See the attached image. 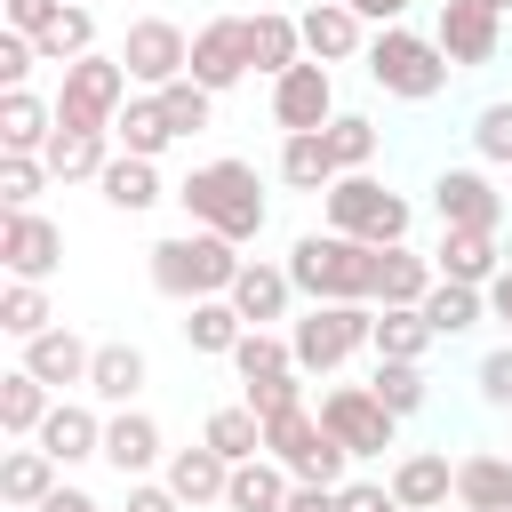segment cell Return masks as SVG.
<instances>
[{"mask_svg": "<svg viewBox=\"0 0 512 512\" xmlns=\"http://www.w3.org/2000/svg\"><path fill=\"white\" fill-rule=\"evenodd\" d=\"M176 200H184V216L200 224V232H216V240H232V248H248L256 232H264V216H272V200H264V184H256V160H200L184 184H176Z\"/></svg>", "mask_w": 512, "mask_h": 512, "instance_id": "cell-1", "label": "cell"}, {"mask_svg": "<svg viewBox=\"0 0 512 512\" xmlns=\"http://www.w3.org/2000/svg\"><path fill=\"white\" fill-rule=\"evenodd\" d=\"M376 264H384V248L344 240V232H304L288 248V280L304 304H376Z\"/></svg>", "mask_w": 512, "mask_h": 512, "instance_id": "cell-2", "label": "cell"}, {"mask_svg": "<svg viewBox=\"0 0 512 512\" xmlns=\"http://www.w3.org/2000/svg\"><path fill=\"white\" fill-rule=\"evenodd\" d=\"M240 264H248V256H240L232 240L200 232V224H184V232L152 240V288H160V296H176V304H208V296H232Z\"/></svg>", "mask_w": 512, "mask_h": 512, "instance_id": "cell-3", "label": "cell"}, {"mask_svg": "<svg viewBox=\"0 0 512 512\" xmlns=\"http://www.w3.org/2000/svg\"><path fill=\"white\" fill-rule=\"evenodd\" d=\"M448 48L432 40V32H416V24H384V32H368V80L384 88V96H400V104H432L440 88H448Z\"/></svg>", "mask_w": 512, "mask_h": 512, "instance_id": "cell-4", "label": "cell"}, {"mask_svg": "<svg viewBox=\"0 0 512 512\" xmlns=\"http://www.w3.org/2000/svg\"><path fill=\"white\" fill-rule=\"evenodd\" d=\"M320 208H328V232H344V240H368V248H400L408 240V192H392V184H376V176H336L328 192H320Z\"/></svg>", "mask_w": 512, "mask_h": 512, "instance_id": "cell-5", "label": "cell"}, {"mask_svg": "<svg viewBox=\"0 0 512 512\" xmlns=\"http://www.w3.org/2000/svg\"><path fill=\"white\" fill-rule=\"evenodd\" d=\"M288 344H296L304 376H336L352 352H376V304H312L288 328Z\"/></svg>", "mask_w": 512, "mask_h": 512, "instance_id": "cell-6", "label": "cell"}, {"mask_svg": "<svg viewBox=\"0 0 512 512\" xmlns=\"http://www.w3.org/2000/svg\"><path fill=\"white\" fill-rule=\"evenodd\" d=\"M120 104H128V64H120V56H80V64H64L56 128H96V136H112Z\"/></svg>", "mask_w": 512, "mask_h": 512, "instance_id": "cell-7", "label": "cell"}, {"mask_svg": "<svg viewBox=\"0 0 512 512\" xmlns=\"http://www.w3.org/2000/svg\"><path fill=\"white\" fill-rule=\"evenodd\" d=\"M120 64H128V88L160 96V88H176V80L192 72V32L168 24V16H136V24L120 32Z\"/></svg>", "mask_w": 512, "mask_h": 512, "instance_id": "cell-8", "label": "cell"}, {"mask_svg": "<svg viewBox=\"0 0 512 512\" xmlns=\"http://www.w3.org/2000/svg\"><path fill=\"white\" fill-rule=\"evenodd\" d=\"M320 424L352 448V464H368V456H384V448L400 440V416H392L368 384H328V392H320Z\"/></svg>", "mask_w": 512, "mask_h": 512, "instance_id": "cell-9", "label": "cell"}, {"mask_svg": "<svg viewBox=\"0 0 512 512\" xmlns=\"http://www.w3.org/2000/svg\"><path fill=\"white\" fill-rule=\"evenodd\" d=\"M328 120H336V72H328V64L304 56L296 72L272 80V128H280V136H320Z\"/></svg>", "mask_w": 512, "mask_h": 512, "instance_id": "cell-10", "label": "cell"}, {"mask_svg": "<svg viewBox=\"0 0 512 512\" xmlns=\"http://www.w3.org/2000/svg\"><path fill=\"white\" fill-rule=\"evenodd\" d=\"M432 216H440V232H496L504 192H496L488 168H440L432 176Z\"/></svg>", "mask_w": 512, "mask_h": 512, "instance_id": "cell-11", "label": "cell"}, {"mask_svg": "<svg viewBox=\"0 0 512 512\" xmlns=\"http://www.w3.org/2000/svg\"><path fill=\"white\" fill-rule=\"evenodd\" d=\"M432 40L448 48L456 72H480V64H496V48H504V16H496L488 0H440Z\"/></svg>", "mask_w": 512, "mask_h": 512, "instance_id": "cell-12", "label": "cell"}, {"mask_svg": "<svg viewBox=\"0 0 512 512\" xmlns=\"http://www.w3.org/2000/svg\"><path fill=\"white\" fill-rule=\"evenodd\" d=\"M256 64H248V16H208L200 32H192V72L184 80H200L208 96H224V88H240Z\"/></svg>", "mask_w": 512, "mask_h": 512, "instance_id": "cell-13", "label": "cell"}, {"mask_svg": "<svg viewBox=\"0 0 512 512\" xmlns=\"http://www.w3.org/2000/svg\"><path fill=\"white\" fill-rule=\"evenodd\" d=\"M0 264L8 280H48L64 264V224H48L40 208H0Z\"/></svg>", "mask_w": 512, "mask_h": 512, "instance_id": "cell-14", "label": "cell"}, {"mask_svg": "<svg viewBox=\"0 0 512 512\" xmlns=\"http://www.w3.org/2000/svg\"><path fill=\"white\" fill-rule=\"evenodd\" d=\"M296 24H304V56H312V64H352V56H368V24H360L352 0H312Z\"/></svg>", "mask_w": 512, "mask_h": 512, "instance_id": "cell-15", "label": "cell"}, {"mask_svg": "<svg viewBox=\"0 0 512 512\" xmlns=\"http://www.w3.org/2000/svg\"><path fill=\"white\" fill-rule=\"evenodd\" d=\"M104 464H112L120 480H152V464H168L160 424H152L144 408H112V416H104Z\"/></svg>", "mask_w": 512, "mask_h": 512, "instance_id": "cell-16", "label": "cell"}, {"mask_svg": "<svg viewBox=\"0 0 512 512\" xmlns=\"http://www.w3.org/2000/svg\"><path fill=\"white\" fill-rule=\"evenodd\" d=\"M392 496H400V512H448V496H456V464H448V448H408V456H392Z\"/></svg>", "mask_w": 512, "mask_h": 512, "instance_id": "cell-17", "label": "cell"}, {"mask_svg": "<svg viewBox=\"0 0 512 512\" xmlns=\"http://www.w3.org/2000/svg\"><path fill=\"white\" fill-rule=\"evenodd\" d=\"M16 368H32V376H40V384H48L56 400H64L72 384L88 392V368H96V344H88V336H72V328H48V336H32V344H24V360H16Z\"/></svg>", "mask_w": 512, "mask_h": 512, "instance_id": "cell-18", "label": "cell"}, {"mask_svg": "<svg viewBox=\"0 0 512 512\" xmlns=\"http://www.w3.org/2000/svg\"><path fill=\"white\" fill-rule=\"evenodd\" d=\"M160 480L184 496V512H200V504H224V496H232V464H224L208 440H192V448H168Z\"/></svg>", "mask_w": 512, "mask_h": 512, "instance_id": "cell-19", "label": "cell"}, {"mask_svg": "<svg viewBox=\"0 0 512 512\" xmlns=\"http://www.w3.org/2000/svg\"><path fill=\"white\" fill-rule=\"evenodd\" d=\"M456 504L464 512H512V448H464L456 456Z\"/></svg>", "mask_w": 512, "mask_h": 512, "instance_id": "cell-20", "label": "cell"}, {"mask_svg": "<svg viewBox=\"0 0 512 512\" xmlns=\"http://www.w3.org/2000/svg\"><path fill=\"white\" fill-rule=\"evenodd\" d=\"M432 288H440V264H432V256H416L408 240L384 248V264H376V304H384V312H424Z\"/></svg>", "mask_w": 512, "mask_h": 512, "instance_id": "cell-21", "label": "cell"}, {"mask_svg": "<svg viewBox=\"0 0 512 512\" xmlns=\"http://www.w3.org/2000/svg\"><path fill=\"white\" fill-rule=\"evenodd\" d=\"M288 304H296V280H288V264H264V256H248V264H240V280H232V312H240L248 328H264V320H288Z\"/></svg>", "mask_w": 512, "mask_h": 512, "instance_id": "cell-22", "label": "cell"}, {"mask_svg": "<svg viewBox=\"0 0 512 512\" xmlns=\"http://www.w3.org/2000/svg\"><path fill=\"white\" fill-rule=\"evenodd\" d=\"M32 448H48L56 464H88V456H104V416H96L88 400H56Z\"/></svg>", "mask_w": 512, "mask_h": 512, "instance_id": "cell-23", "label": "cell"}, {"mask_svg": "<svg viewBox=\"0 0 512 512\" xmlns=\"http://www.w3.org/2000/svg\"><path fill=\"white\" fill-rule=\"evenodd\" d=\"M40 160H48V176H56V184H96V176L120 160V144H112V136H96V128H56Z\"/></svg>", "mask_w": 512, "mask_h": 512, "instance_id": "cell-24", "label": "cell"}, {"mask_svg": "<svg viewBox=\"0 0 512 512\" xmlns=\"http://www.w3.org/2000/svg\"><path fill=\"white\" fill-rule=\"evenodd\" d=\"M432 264H440V280H464V288H496V272H504V240H496V232H440Z\"/></svg>", "mask_w": 512, "mask_h": 512, "instance_id": "cell-25", "label": "cell"}, {"mask_svg": "<svg viewBox=\"0 0 512 512\" xmlns=\"http://www.w3.org/2000/svg\"><path fill=\"white\" fill-rule=\"evenodd\" d=\"M248 64H256L264 80L296 72V64H304V24L280 16V8H256V16H248Z\"/></svg>", "mask_w": 512, "mask_h": 512, "instance_id": "cell-26", "label": "cell"}, {"mask_svg": "<svg viewBox=\"0 0 512 512\" xmlns=\"http://www.w3.org/2000/svg\"><path fill=\"white\" fill-rule=\"evenodd\" d=\"M152 384V360L136 344H96V368H88V400L104 408H136V392Z\"/></svg>", "mask_w": 512, "mask_h": 512, "instance_id": "cell-27", "label": "cell"}, {"mask_svg": "<svg viewBox=\"0 0 512 512\" xmlns=\"http://www.w3.org/2000/svg\"><path fill=\"white\" fill-rule=\"evenodd\" d=\"M184 344L200 352V360H232L240 352V336H248V320L232 312V296H208V304H184Z\"/></svg>", "mask_w": 512, "mask_h": 512, "instance_id": "cell-28", "label": "cell"}, {"mask_svg": "<svg viewBox=\"0 0 512 512\" xmlns=\"http://www.w3.org/2000/svg\"><path fill=\"white\" fill-rule=\"evenodd\" d=\"M56 472H64V464H56L48 448H8V456H0V496H8L16 512H40V504L64 488Z\"/></svg>", "mask_w": 512, "mask_h": 512, "instance_id": "cell-29", "label": "cell"}, {"mask_svg": "<svg viewBox=\"0 0 512 512\" xmlns=\"http://www.w3.org/2000/svg\"><path fill=\"white\" fill-rule=\"evenodd\" d=\"M288 496H296V472L272 464V456H248V464H232L224 512H288Z\"/></svg>", "mask_w": 512, "mask_h": 512, "instance_id": "cell-30", "label": "cell"}, {"mask_svg": "<svg viewBox=\"0 0 512 512\" xmlns=\"http://www.w3.org/2000/svg\"><path fill=\"white\" fill-rule=\"evenodd\" d=\"M48 136H56V104H40L32 88H8L0 96V152H48Z\"/></svg>", "mask_w": 512, "mask_h": 512, "instance_id": "cell-31", "label": "cell"}, {"mask_svg": "<svg viewBox=\"0 0 512 512\" xmlns=\"http://www.w3.org/2000/svg\"><path fill=\"white\" fill-rule=\"evenodd\" d=\"M96 192H104V208H120V216H144V208H160V200H168L160 160H128V152L96 176Z\"/></svg>", "mask_w": 512, "mask_h": 512, "instance_id": "cell-32", "label": "cell"}, {"mask_svg": "<svg viewBox=\"0 0 512 512\" xmlns=\"http://www.w3.org/2000/svg\"><path fill=\"white\" fill-rule=\"evenodd\" d=\"M48 408H56V392H48L32 368H8V376H0V432H8V440H40Z\"/></svg>", "mask_w": 512, "mask_h": 512, "instance_id": "cell-33", "label": "cell"}, {"mask_svg": "<svg viewBox=\"0 0 512 512\" xmlns=\"http://www.w3.org/2000/svg\"><path fill=\"white\" fill-rule=\"evenodd\" d=\"M112 144H120L128 160H160V152L176 144V128H168L160 96H128V104H120V120H112Z\"/></svg>", "mask_w": 512, "mask_h": 512, "instance_id": "cell-34", "label": "cell"}, {"mask_svg": "<svg viewBox=\"0 0 512 512\" xmlns=\"http://www.w3.org/2000/svg\"><path fill=\"white\" fill-rule=\"evenodd\" d=\"M344 168H336V152H328V136H280V184L288 192H328Z\"/></svg>", "mask_w": 512, "mask_h": 512, "instance_id": "cell-35", "label": "cell"}, {"mask_svg": "<svg viewBox=\"0 0 512 512\" xmlns=\"http://www.w3.org/2000/svg\"><path fill=\"white\" fill-rule=\"evenodd\" d=\"M200 440H208L224 464H248V456H264V416H256L248 400H232V408H208Z\"/></svg>", "mask_w": 512, "mask_h": 512, "instance_id": "cell-36", "label": "cell"}, {"mask_svg": "<svg viewBox=\"0 0 512 512\" xmlns=\"http://www.w3.org/2000/svg\"><path fill=\"white\" fill-rule=\"evenodd\" d=\"M0 328H8L16 344L48 336V328H56V304H48V288H40V280H8V288H0Z\"/></svg>", "mask_w": 512, "mask_h": 512, "instance_id": "cell-37", "label": "cell"}, {"mask_svg": "<svg viewBox=\"0 0 512 512\" xmlns=\"http://www.w3.org/2000/svg\"><path fill=\"white\" fill-rule=\"evenodd\" d=\"M424 320H432V336H464V328H480V320H488V288L440 280V288L424 296Z\"/></svg>", "mask_w": 512, "mask_h": 512, "instance_id": "cell-38", "label": "cell"}, {"mask_svg": "<svg viewBox=\"0 0 512 512\" xmlns=\"http://www.w3.org/2000/svg\"><path fill=\"white\" fill-rule=\"evenodd\" d=\"M368 392H376L392 416H424V400H432V376H424V360H376Z\"/></svg>", "mask_w": 512, "mask_h": 512, "instance_id": "cell-39", "label": "cell"}, {"mask_svg": "<svg viewBox=\"0 0 512 512\" xmlns=\"http://www.w3.org/2000/svg\"><path fill=\"white\" fill-rule=\"evenodd\" d=\"M80 56H96V16H88V0H72V8L40 32V64H80Z\"/></svg>", "mask_w": 512, "mask_h": 512, "instance_id": "cell-40", "label": "cell"}, {"mask_svg": "<svg viewBox=\"0 0 512 512\" xmlns=\"http://www.w3.org/2000/svg\"><path fill=\"white\" fill-rule=\"evenodd\" d=\"M320 136H328V152H336V168H344V176H368V160H376V144H384L368 112H336Z\"/></svg>", "mask_w": 512, "mask_h": 512, "instance_id": "cell-41", "label": "cell"}, {"mask_svg": "<svg viewBox=\"0 0 512 512\" xmlns=\"http://www.w3.org/2000/svg\"><path fill=\"white\" fill-rule=\"evenodd\" d=\"M440 336H432V320L424 312H384L376 304V360H424Z\"/></svg>", "mask_w": 512, "mask_h": 512, "instance_id": "cell-42", "label": "cell"}, {"mask_svg": "<svg viewBox=\"0 0 512 512\" xmlns=\"http://www.w3.org/2000/svg\"><path fill=\"white\" fill-rule=\"evenodd\" d=\"M232 368H240V384L288 376V368H296V344H288V336H272V328H248V336H240V352H232Z\"/></svg>", "mask_w": 512, "mask_h": 512, "instance_id": "cell-43", "label": "cell"}, {"mask_svg": "<svg viewBox=\"0 0 512 512\" xmlns=\"http://www.w3.org/2000/svg\"><path fill=\"white\" fill-rule=\"evenodd\" d=\"M472 152H480L488 168H512V96H488V104L472 112Z\"/></svg>", "mask_w": 512, "mask_h": 512, "instance_id": "cell-44", "label": "cell"}, {"mask_svg": "<svg viewBox=\"0 0 512 512\" xmlns=\"http://www.w3.org/2000/svg\"><path fill=\"white\" fill-rule=\"evenodd\" d=\"M160 112H168V128H176V144H184V136H200V128L216 120V96H208L200 80H176V88H160Z\"/></svg>", "mask_w": 512, "mask_h": 512, "instance_id": "cell-45", "label": "cell"}, {"mask_svg": "<svg viewBox=\"0 0 512 512\" xmlns=\"http://www.w3.org/2000/svg\"><path fill=\"white\" fill-rule=\"evenodd\" d=\"M48 192V160L32 152H0V208H32Z\"/></svg>", "mask_w": 512, "mask_h": 512, "instance_id": "cell-46", "label": "cell"}, {"mask_svg": "<svg viewBox=\"0 0 512 512\" xmlns=\"http://www.w3.org/2000/svg\"><path fill=\"white\" fill-rule=\"evenodd\" d=\"M472 392H480V408H496V416H512V344H496V352H480V368H472Z\"/></svg>", "mask_w": 512, "mask_h": 512, "instance_id": "cell-47", "label": "cell"}, {"mask_svg": "<svg viewBox=\"0 0 512 512\" xmlns=\"http://www.w3.org/2000/svg\"><path fill=\"white\" fill-rule=\"evenodd\" d=\"M248 408L272 424V416H288V408H304V368H288V376H264V384H248Z\"/></svg>", "mask_w": 512, "mask_h": 512, "instance_id": "cell-48", "label": "cell"}, {"mask_svg": "<svg viewBox=\"0 0 512 512\" xmlns=\"http://www.w3.org/2000/svg\"><path fill=\"white\" fill-rule=\"evenodd\" d=\"M32 64H40V40L0 32V96H8V88H24V80H32Z\"/></svg>", "mask_w": 512, "mask_h": 512, "instance_id": "cell-49", "label": "cell"}, {"mask_svg": "<svg viewBox=\"0 0 512 512\" xmlns=\"http://www.w3.org/2000/svg\"><path fill=\"white\" fill-rule=\"evenodd\" d=\"M72 0H0V16H8V32H24V40H40L56 16H64Z\"/></svg>", "mask_w": 512, "mask_h": 512, "instance_id": "cell-50", "label": "cell"}, {"mask_svg": "<svg viewBox=\"0 0 512 512\" xmlns=\"http://www.w3.org/2000/svg\"><path fill=\"white\" fill-rule=\"evenodd\" d=\"M336 512H400V496H392V480H344Z\"/></svg>", "mask_w": 512, "mask_h": 512, "instance_id": "cell-51", "label": "cell"}, {"mask_svg": "<svg viewBox=\"0 0 512 512\" xmlns=\"http://www.w3.org/2000/svg\"><path fill=\"white\" fill-rule=\"evenodd\" d=\"M120 512H184V496L168 480H128V504Z\"/></svg>", "mask_w": 512, "mask_h": 512, "instance_id": "cell-52", "label": "cell"}, {"mask_svg": "<svg viewBox=\"0 0 512 512\" xmlns=\"http://www.w3.org/2000/svg\"><path fill=\"white\" fill-rule=\"evenodd\" d=\"M352 8H360V24H376V32H384V24H408V0H352Z\"/></svg>", "mask_w": 512, "mask_h": 512, "instance_id": "cell-53", "label": "cell"}, {"mask_svg": "<svg viewBox=\"0 0 512 512\" xmlns=\"http://www.w3.org/2000/svg\"><path fill=\"white\" fill-rule=\"evenodd\" d=\"M488 320H504V344H512V264H504L496 288H488Z\"/></svg>", "mask_w": 512, "mask_h": 512, "instance_id": "cell-54", "label": "cell"}, {"mask_svg": "<svg viewBox=\"0 0 512 512\" xmlns=\"http://www.w3.org/2000/svg\"><path fill=\"white\" fill-rule=\"evenodd\" d=\"M288 512H336V488H304V480H296V496H288Z\"/></svg>", "mask_w": 512, "mask_h": 512, "instance_id": "cell-55", "label": "cell"}, {"mask_svg": "<svg viewBox=\"0 0 512 512\" xmlns=\"http://www.w3.org/2000/svg\"><path fill=\"white\" fill-rule=\"evenodd\" d=\"M40 512H104V504H96V496H88V488H56V496H48V504H40Z\"/></svg>", "mask_w": 512, "mask_h": 512, "instance_id": "cell-56", "label": "cell"}, {"mask_svg": "<svg viewBox=\"0 0 512 512\" xmlns=\"http://www.w3.org/2000/svg\"><path fill=\"white\" fill-rule=\"evenodd\" d=\"M488 8H496V16H512V0H488Z\"/></svg>", "mask_w": 512, "mask_h": 512, "instance_id": "cell-57", "label": "cell"}]
</instances>
